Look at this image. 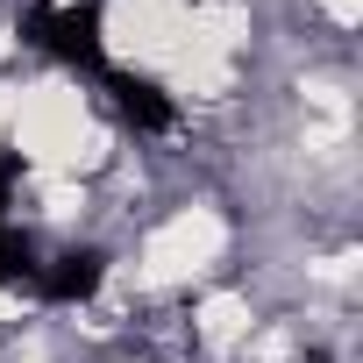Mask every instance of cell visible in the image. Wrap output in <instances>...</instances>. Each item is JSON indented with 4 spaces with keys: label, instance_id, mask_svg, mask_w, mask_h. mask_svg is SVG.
<instances>
[{
    "label": "cell",
    "instance_id": "obj_4",
    "mask_svg": "<svg viewBox=\"0 0 363 363\" xmlns=\"http://www.w3.org/2000/svg\"><path fill=\"white\" fill-rule=\"evenodd\" d=\"M36 271H43V264L29 257V242L0 221V285H36Z\"/></svg>",
    "mask_w": 363,
    "mask_h": 363
},
{
    "label": "cell",
    "instance_id": "obj_1",
    "mask_svg": "<svg viewBox=\"0 0 363 363\" xmlns=\"http://www.w3.org/2000/svg\"><path fill=\"white\" fill-rule=\"evenodd\" d=\"M22 36L79 72H107V43H100V8L86 0V8H57V0H43V8L22 15Z\"/></svg>",
    "mask_w": 363,
    "mask_h": 363
},
{
    "label": "cell",
    "instance_id": "obj_3",
    "mask_svg": "<svg viewBox=\"0 0 363 363\" xmlns=\"http://www.w3.org/2000/svg\"><path fill=\"white\" fill-rule=\"evenodd\" d=\"M100 278H107V257L100 250H65L50 271H36V292L57 299V306H79V299L100 292Z\"/></svg>",
    "mask_w": 363,
    "mask_h": 363
},
{
    "label": "cell",
    "instance_id": "obj_6",
    "mask_svg": "<svg viewBox=\"0 0 363 363\" xmlns=\"http://www.w3.org/2000/svg\"><path fill=\"white\" fill-rule=\"evenodd\" d=\"M306 363H328V356H306Z\"/></svg>",
    "mask_w": 363,
    "mask_h": 363
},
{
    "label": "cell",
    "instance_id": "obj_2",
    "mask_svg": "<svg viewBox=\"0 0 363 363\" xmlns=\"http://www.w3.org/2000/svg\"><path fill=\"white\" fill-rule=\"evenodd\" d=\"M107 79V93H114V114L121 121H135V128H150V135H164L171 121H178V107L164 100V86L157 79H143V72H100Z\"/></svg>",
    "mask_w": 363,
    "mask_h": 363
},
{
    "label": "cell",
    "instance_id": "obj_5",
    "mask_svg": "<svg viewBox=\"0 0 363 363\" xmlns=\"http://www.w3.org/2000/svg\"><path fill=\"white\" fill-rule=\"evenodd\" d=\"M8 193H15V164H0V221H8Z\"/></svg>",
    "mask_w": 363,
    "mask_h": 363
}]
</instances>
